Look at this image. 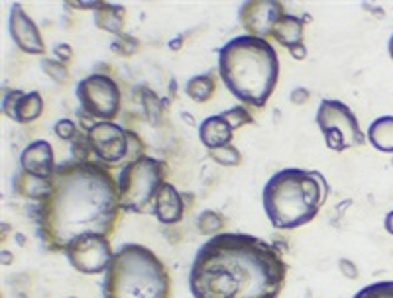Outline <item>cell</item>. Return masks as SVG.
Returning <instances> with one entry per match:
<instances>
[{
  "mask_svg": "<svg viewBox=\"0 0 393 298\" xmlns=\"http://www.w3.org/2000/svg\"><path fill=\"white\" fill-rule=\"evenodd\" d=\"M118 181L103 163L69 161L59 165L51 188L38 206V234L51 253L85 235L115 234L122 214Z\"/></svg>",
  "mask_w": 393,
  "mask_h": 298,
  "instance_id": "1",
  "label": "cell"
},
{
  "mask_svg": "<svg viewBox=\"0 0 393 298\" xmlns=\"http://www.w3.org/2000/svg\"><path fill=\"white\" fill-rule=\"evenodd\" d=\"M285 281L287 263L278 248L238 232L209 238L189 273L193 298H279Z\"/></svg>",
  "mask_w": 393,
  "mask_h": 298,
  "instance_id": "2",
  "label": "cell"
},
{
  "mask_svg": "<svg viewBox=\"0 0 393 298\" xmlns=\"http://www.w3.org/2000/svg\"><path fill=\"white\" fill-rule=\"evenodd\" d=\"M219 77L240 102L263 108L278 87V51L268 40L236 36L219 51Z\"/></svg>",
  "mask_w": 393,
  "mask_h": 298,
  "instance_id": "3",
  "label": "cell"
},
{
  "mask_svg": "<svg viewBox=\"0 0 393 298\" xmlns=\"http://www.w3.org/2000/svg\"><path fill=\"white\" fill-rule=\"evenodd\" d=\"M328 196L319 171L281 169L263 186L266 216L276 230H297L313 222Z\"/></svg>",
  "mask_w": 393,
  "mask_h": 298,
  "instance_id": "4",
  "label": "cell"
},
{
  "mask_svg": "<svg viewBox=\"0 0 393 298\" xmlns=\"http://www.w3.org/2000/svg\"><path fill=\"white\" fill-rule=\"evenodd\" d=\"M172 290L164 261L140 243L116 251L103 281V298H172Z\"/></svg>",
  "mask_w": 393,
  "mask_h": 298,
  "instance_id": "5",
  "label": "cell"
},
{
  "mask_svg": "<svg viewBox=\"0 0 393 298\" xmlns=\"http://www.w3.org/2000/svg\"><path fill=\"white\" fill-rule=\"evenodd\" d=\"M167 163L142 155L128 161L118 175V193L124 212L146 214L154 208L159 188L167 183Z\"/></svg>",
  "mask_w": 393,
  "mask_h": 298,
  "instance_id": "6",
  "label": "cell"
},
{
  "mask_svg": "<svg viewBox=\"0 0 393 298\" xmlns=\"http://www.w3.org/2000/svg\"><path fill=\"white\" fill-rule=\"evenodd\" d=\"M317 126L330 151H346L366 142L356 114L342 100L323 98L317 110Z\"/></svg>",
  "mask_w": 393,
  "mask_h": 298,
  "instance_id": "7",
  "label": "cell"
},
{
  "mask_svg": "<svg viewBox=\"0 0 393 298\" xmlns=\"http://www.w3.org/2000/svg\"><path fill=\"white\" fill-rule=\"evenodd\" d=\"M87 139H89L90 151L98 159L108 165L124 161L126 157L138 159L144 155V144L138 134L124 129L115 122H93L87 128Z\"/></svg>",
  "mask_w": 393,
  "mask_h": 298,
  "instance_id": "8",
  "label": "cell"
},
{
  "mask_svg": "<svg viewBox=\"0 0 393 298\" xmlns=\"http://www.w3.org/2000/svg\"><path fill=\"white\" fill-rule=\"evenodd\" d=\"M77 98L83 112L98 122H112L120 112V89L115 79L108 75H89L77 85Z\"/></svg>",
  "mask_w": 393,
  "mask_h": 298,
  "instance_id": "9",
  "label": "cell"
},
{
  "mask_svg": "<svg viewBox=\"0 0 393 298\" xmlns=\"http://www.w3.org/2000/svg\"><path fill=\"white\" fill-rule=\"evenodd\" d=\"M69 263L83 275L107 273L115 251L110 245V238L105 235H85L75 240L66 251Z\"/></svg>",
  "mask_w": 393,
  "mask_h": 298,
  "instance_id": "10",
  "label": "cell"
},
{
  "mask_svg": "<svg viewBox=\"0 0 393 298\" xmlns=\"http://www.w3.org/2000/svg\"><path fill=\"white\" fill-rule=\"evenodd\" d=\"M285 6L278 0H250L240 9V24L244 26L248 36L268 40L273 24L285 14Z\"/></svg>",
  "mask_w": 393,
  "mask_h": 298,
  "instance_id": "11",
  "label": "cell"
},
{
  "mask_svg": "<svg viewBox=\"0 0 393 298\" xmlns=\"http://www.w3.org/2000/svg\"><path fill=\"white\" fill-rule=\"evenodd\" d=\"M10 38L16 43L20 51L30 53V55H43L46 53V43L41 38L40 28L36 26L32 18L28 16L22 4L14 2L10 9L9 16Z\"/></svg>",
  "mask_w": 393,
  "mask_h": 298,
  "instance_id": "12",
  "label": "cell"
},
{
  "mask_svg": "<svg viewBox=\"0 0 393 298\" xmlns=\"http://www.w3.org/2000/svg\"><path fill=\"white\" fill-rule=\"evenodd\" d=\"M2 112L18 124H32L43 114V98L38 90L24 92L18 89H6L2 98Z\"/></svg>",
  "mask_w": 393,
  "mask_h": 298,
  "instance_id": "13",
  "label": "cell"
},
{
  "mask_svg": "<svg viewBox=\"0 0 393 298\" xmlns=\"http://www.w3.org/2000/svg\"><path fill=\"white\" fill-rule=\"evenodd\" d=\"M305 24H307V18L293 16L285 12L283 16L279 18L278 22L273 24L271 30V40H276L279 46L291 53L297 61H303L307 57V48H305Z\"/></svg>",
  "mask_w": 393,
  "mask_h": 298,
  "instance_id": "14",
  "label": "cell"
},
{
  "mask_svg": "<svg viewBox=\"0 0 393 298\" xmlns=\"http://www.w3.org/2000/svg\"><path fill=\"white\" fill-rule=\"evenodd\" d=\"M20 165L22 171L30 173L33 177L49 179L56 175V161H53V147L46 139H36L26 147L20 155Z\"/></svg>",
  "mask_w": 393,
  "mask_h": 298,
  "instance_id": "15",
  "label": "cell"
},
{
  "mask_svg": "<svg viewBox=\"0 0 393 298\" xmlns=\"http://www.w3.org/2000/svg\"><path fill=\"white\" fill-rule=\"evenodd\" d=\"M152 214H154L162 224H165V226H172V224H177V222L183 220V214H185L183 198H181V194L177 193V188H175L172 183H165V185L159 188L156 201H154Z\"/></svg>",
  "mask_w": 393,
  "mask_h": 298,
  "instance_id": "16",
  "label": "cell"
},
{
  "mask_svg": "<svg viewBox=\"0 0 393 298\" xmlns=\"http://www.w3.org/2000/svg\"><path fill=\"white\" fill-rule=\"evenodd\" d=\"M199 137L206 149H214V147L232 144L234 129L222 118V114H216V116H209L206 120H203V124L199 126Z\"/></svg>",
  "mask_w": 393,
  "mask_h": 298,
  "instance_id": "17",
  "label": "cell"
},
{
  "mask_svg": "<svg viewBox=\"0 0 393 298\" xmlns=\"http://www.w3.org/2000/svg\"><path fill=\"white\" fill-rule=\"evenodd\" d=\"M124 22H126V9L122 4H110V2H100L95 10V24L98 30H105L115 36H122Z\"/></svg>",
  "mask_w": 393,
  "mask_h": 298,
  "instance_id": "18",
  "label": "cell"
},
{
  "mask_svg": "<svg viewBox=\"0 0 393 298\" xmlns=\"http://www.w3.org/2000/svg\"><path fill=\"white\" fill-rule=\"evenodd\" d=\"M366 139L382 154H393V116H379L370 124Z\"/></svg>",
  "mask_w": 393,
  "mask_h": 298,
  "instance_id": "19",
  "label": "cell"
},
{
  "mask_svg": "<svg viewBox=\"0 0 393 298\" xmlns=\"http://www.w3.org/2000/svg\"><path fill=\"white\" fill-rule=\"evenodd\" d=\"M185 92L191 100H195L197 105H205L216 95V75L205 73V75L191 77L185 85Z\"/></svg>",
  "mask_w": 393,
  "mask_h": 298,
  "instance_id": "20",
  "label": "cell"
},
{
  "mask_svg": "<svg viewBox=\"0 0 393 298\" xmlns=\"http://www.w3.org/2000/svg\"><path fill=\"white\" fill-rule=\"evenodd\" d=\"M14 188H16L18 194H22L26 198L41 201L49 193V188H51V179L46 181V179L33 177V175L26 173V171H20L16 179H14Z\"/></svg>",
  "mask_w": 393,
  "mask_h": 298,
  "instance_id": "21",
  "label": "cell"
},
{
  "mask_svg": "<svg viewBox=\"0 0 393 298\" xmlns=\"http://www.w3.org/2000/svg\"><path fill=\"white\" fill-rule=\"evenodd\" d=\"M224 226H226V222H224L221 212H216V210H203L197 218V230L209 238L222 234Z\"/></svg>",
  "mask_w": 393,
  "mask_h": 298,
  "instance_id": "22",
  "label": "cell"
},
{
  "mask_svg": "<svg viewBox=\"0 0 393 298\" xmlns=\"http://www.w3.org/2000/svg\"><path fill=\"white\" fill-rule=\"evenodd\" d=\"M209 157H211L214 163L222 165V167H238V165H242V154H240V149L234 147L232 144L209 149Z\"/></svg>",
  "mask_w": 393,
  "mask_h": 298,
  "instance_id": "23",
  "label": "cell"
},
{
  "mask_svg": "<svg viewBox=\"0 0 393 298\" xmlns=\"http://www.w3.org/2000/svg\"><path fill=\"white\" fill-rule=\"evenodd\" d=\"M40 67L43 73L48 75L51 81H56L58 85H66L69 81V69L67 65H63L58 59H49V57H41Z\"/></svg>",
  "mask_w": 393,
  "mask_h": 298,
  "instance_id": "24",
  "label": "cell"
},
{
  "mask_svg": "<svg viewBox=\"0 0 393 298\" xmlns=\"http://www.w3.org/2000/svg\"><path fill=\"white\" fill-rule=\"evenodd\" d=\"M222 118L229 122L230 128L238 129V128H244V126H250V124H254V116L248 112V108L244 106H234V108H229V110H224L222 112Z\"/></svg>",
  "mask_w": 393,
  "mask_h": 298,
  "instance_id": "25",
  "label": "cell"
},
{
  "mask_svg": "<svg viewBox=\"0 0 393 298\" xmlns=\"http://www.w3.org/2000/svg\"><path fill=\"white\" fill-rule=\"evenodd\" d=\"M352 298H393V281H377L360 289Z\"/></svg>",
  "mask_w": 393,
  "mask_h": 298,
  "instance_id": "26",
  "label": "cell"
},
{
  "mask_svg": "<svg viewBox=\"0 0 393 298\" xmlns=\"http://www.w3.org/2000/svg\"><path fill=\"white\" fill-rule=\"evenodd\" d=\"M110 49L120 57H132L140 51V41L134 36L122 33V36H116V40L110 43Z\"/></svg>",
  "mask_w": 393,
  "mask_h": 298,
  "instance_id": "27",
  "label": "cell"
},
{
  "mask_svg": "<svg viewBox=\"0 0 393 298\" xmlns=\"http://www.w3.org/2000/svg\"><path fill=\"white\" fill-rule=\"evenodd\" d=\"M56 134H58L61 139H66V142H75V137L79 136L77 134V128H75V122L69 120V118H61V120L56 122Z\"/></svg>",
  "mask_w": 393,
  "mask_h": 298,
  "instance_id": "28",
  "label": "cell"
},
{
  "mask_svg": "<svg viewBox=\"0 0 393 298\" xmlns=\"http://www.w3.org/2000/svg\"><path fill=\"white\" fill-rule=\"evenodd\" d=\"M53 53H56V59L61 61L63 65H67L71 59H73V48L69 43H58L53 48Z\"/></svg>",
  "mask_w": 393,
  "mask_h": 298,
  "instance_id": "29",
  "label": "cell"
},
{
  "mask_svg": "<svg viewBox=\"0 0 393 298\" xmlns=\"http://www.w3.org/2000/svg\"><path fill=\"white\" fill-rule=\"evenodd\" d=\"M338 271L346 277V279H358V267L354 265L350 259H340L338 261Z\"/></svg>",
  "mask_w": 393,
  "mask_h": 298,
  "instance_id": "30",
  "label": "cell"
},
{
  "mask_svg": "<svg viewBox=\"0 0 393 298\" xmlns=\"http://www.w3.org/2000/svg\"><path fill=\"white\" fill-rule=\"evenodd\" d=\"M289 100L297 106H303L307 105L309 100H311V92L303 87H297L295 90H291V95H289Z\"/></svg>",
  "mask_w": 393,
  "mask_h": 298,
  "instance_id": "31",
  "label": "cell"
},
{
  "mask_svg": "<svg viewBox=\"0 0 393 298\" xmlns=\"http://www.w3.org/2000/svg\"><path fill=\"white\" fill-rule=\"evenodd\" d=\"M384 226H385V232H387L389 235H393V210H392V212H387V214H385Z\"/></svg>",
  "mask_w": 393,
  "mask_h": 298,
  "instance_id": "32",
  "label": "cell"
},
{
  "mask_svg": "<svg viewBox=\"0 0 393 298\" xmlns=\"http://www.w3.org/2000/svg\"><path fill=\"white\" fill-rule=\"evenodd\" d=\"M387 49H389V57L393 59V36L389 38V43H387Z\"/></svg>",
  "mask_w": 393,
  "mask_h": 298,
  "instance_id": "33",
  "label": "cell"
},
{
  "mask_svg": "<svg viewBox=\"0 0 393 298\" xmlns=\"http://www.w3.org/2000/svg\"><path fill=\"white\" fill-rule=\"evenodd\" d=\"M67 298H77V297H67Z\"/></svg>",
  "mask_w": 393,
  "mask_h": 298,
  "instance_id": "34",
  "label": "cell"
}]
</instances>
